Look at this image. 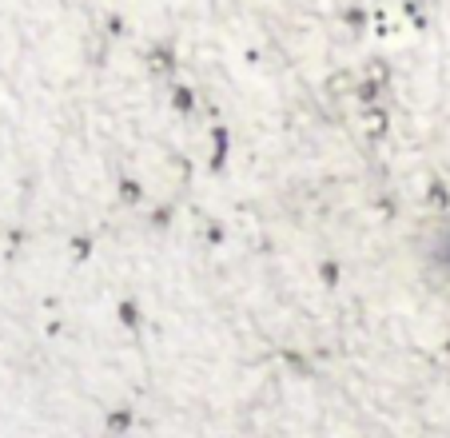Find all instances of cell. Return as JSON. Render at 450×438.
Masks as SVG:
<instances>
[{
  "instance_id": "cell-4",
  "label": "cell",
  "mask_w": 450,
  "mask_h": 438,
  "mask_svg": "<svg viewBox=\"0 0 450 438\" xmlns=\"http://www.w3.org/2000/svg\"><path fill=\"white\" fill-rule=\"evenodd\" d=\"M171 100H176V108H191V100H195V96H191V88H176V92H171Z\"/></svg>"
},
{
  "instance_id": "cell-3",
  "label": "cell",
  "mask_w": 450,
  "mask_h": 438,
  "mask_svg": "<svg viewBox=\"0 0 450 438\" xmlns=\"http://www.w3.org/2000/svg\"><path fill=\"white\" fill-rule=\"evenodd\" d=\"M347 24H350L355 32H363V28H367V12H363V9H350V12H347Z\"/></svg>"
},
{
  "instance_id": "cell-2",
  "label": "cell",
  "mask_w": 450,
  "mask_h": 438,
  "mask_svg": "<svg viewBox=\"0 0 450 438\" xmlns=\"http://www.w3.org/2000/svg\"><path fill=\"white\" fill-rule=\"evenodd\" d=\"M430 255H434V263H442L450 271V227L439 235V243H434V251H430Z\"/></svg>"
},
{
  "instance_id": "cell-1",
  "label": "cell",
  "mask_w": 450,
  "mask_h": 438,
  "mask_svg": "<svg viewBox=\"0 0 450 438\" xmlns=\"http://www.w3.org/2000/svg\"><path fill=\"white\" fill-rule=\"evenodd\" d=\"M148 68L168 76V72L176 68V56H171V48H151V52H148Z\"/></svg>"
}]
</instances>
